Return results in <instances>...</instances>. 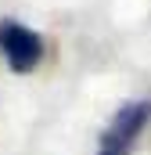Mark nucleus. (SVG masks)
I'll return each mask as SVG.
<instances>
[{
	"instance_id": "1",
	"label": "nucleus",
	"mask_w": 151,
	"mask_h": 155,
	"mask_svg": "<svg viewBox=\"0 0 151 155\" xmlns=\"http://www.w3.org/2000/svg\"><path fill=\"white\" fill-rule=\"evenodd\" d=\"M151 126V101H126L122 108H115V116L108 119V126L101 130L97 141V155H130L137 148V141L144 137V130Z\"/></svg>"
},
{
	"instance_id": "2",
	"label": "nucleus",
	"mask_w": 151,
	"mask_h": 155,
	"mask_svg": "<svg viewBox=\"0 0 151 155\" xmlns=\"http://www.w3.org/2000/svg\"><path fill=\"white\" fill-rule=\"evenodd\" d=\"M43 54H47V47L36 29H29L18 18H0V58L7 61L11 72L25 76V72L40 69Z\"/></svg>"
}]
</instances>
